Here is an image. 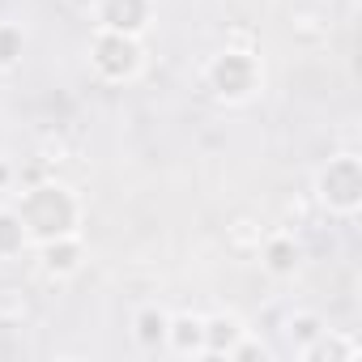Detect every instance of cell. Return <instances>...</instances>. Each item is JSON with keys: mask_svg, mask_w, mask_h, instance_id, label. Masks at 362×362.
<instances>
[{"mask_svg": "<svg viewBox=\"0 0 362 362\" xmlns=\"http://www.w3.org/2000/svg\"><path fill=\"white\" fill-rule=\"evenodd\" d=\"M166 315L158 311V307H145L141 315H136V341L145 345V349H158L162 341H166Z\"/></svg>", "mask_w": 362, "mask_h": 362, "instance_id": "cell-9", "label": "cell"}, {"mask_svg": "<svg viewBox=\"0 0 362 362\" xmlns=\"http://www.w3.org/2000/svg\"><path fill=\"white\" fill-rule=\"evenodd\" d=\"M166 341L179 349V354H205V320L197 315H179L166 324Z\"/></svg>", "mask_w": 362, "mask_h": 362, "instance_id": "cell-6", "label": "cell"}, {"mask_svg": "<svg viewBox=\"0 0 362 362\" xmlns=\"http://www.w3.org/2000/svg\"><path fill=\"white\" fill-rule=\"evenodd\" d=\"M235 345H239V320L218 315L205 324V354H230Z\"/></svg>", "mask_w": 362, "mask_h": 362, "instance_id": "cell-8", "label": "cell"}, {"mask_svg": "<svg viewBox=\"0 0 362 362\" xmlns=\"http://www.w3.org/2000/svg\"><path fill=\"white\" fill-rule=\"evenodd\" d=\"M209 81H214L218 94H226V98H243V94L256 86V60H252L247 52H226V56L214 60Z\"/></svg>", "mask_w": 362, "mask_h": 362, "instance_id": "cell-4", "label": "cell"}, {"mask_svg": "<svg viewBox=\"0 0 362 362\" xmlns=\"http://www.w3.org/2000/svg\"><path fill=\"white\" fill-rule=\"evenodd\" d=\"M264 264H269L273 273H294V264H298V247H294L290 239H273V243L264 247Z\"/></svg>", "mask_w": 362, "mask_h": 362, "instance_id": "cell-12", "label": "cell"}, {"mask_svg": "<svg viewBox=\"0 0 362 362\" xmlns=\"http://www.w3.org/2000/svg\"><path fill=\"white\" fill-rule=\"evenodd\" d=\"M18 298H22V290H0V320L5 324H18V320H26V303L18 307Z\"/></svg>", "mask_w": 362, "mask_h": 362, "instance_id": "cell-13", "label": "cell"}, {"mask_svg": "<svg viewBox=\"0 0 362 362\" xmlns=\"http://www.w3.org/2000/svg\"><path fill=\"white\" fill-rule=\"evenodd\" d=\"M18 218H22L26 235H39L47 243V239H60V235H69L77 226V205H73V197L64 188L43 184V188L26 192V201L18 205Z\"/></svg>", "mask_w": 362, "mask_h": 362, "instance_id": "cell-1", "label": "cell"}, {"mask_svg": "<svg viewBox=\"0 0 362 362\" xmlns=\"http://www.w3.org/2000/svg\"><path fill=\"white\" fill-rule=\"evenodd\" d=\"M320 197L332 205V209H341V214H349V209H358V201H362V170H358V158H337V162H328V170L320 175Z\"/></svg>", "mask_w": 362, "mask_h": 362, "instance_id": "cell-2", "label": "cell"}, {"mask_svg": "<svg viewBox=\"0 0 362 362\" xmlns=\"http://www.w3.org/2000/svg\"><path fill=\"white\" fill-rule=\"evenodd\" d=\"M149 22V0H103V26L119 35H136Z\"/></svg>", "mask_w": 362, "mask_h": 362, "instance_id": "cell-5", "label": "cell"}, {"mask_svg": "<svg viewBox=\"0 0 362 362\" xmlns=\"http://www.w3.org/2000/svg\"><path fill=\"white\" fill-rule=\"evenodd\" d=\"M18 56H22V30L0 26V64H13Z\"/></svg>", "mask_w": 362, "mask_h": 362, "instance_id": "cell-14", "label": "cell"}, {"mask_svg": "<svg viewBox=\"0 0 362 362\" xmlns=\"http://www.w3.org/2000/svg\"><path fill=\"white\" fill-rule=\"evenodd\" d=\"M73 5H77V9H90V5H98V0H73Z\"/></svg>", "mask_w": 362, "mask_h": 362, "instance_id": "cell-16", "label": "cell"}, {"mask_svg": "<svg viewBox=\"0 0 362 362\" xmlns=\"http://www.w3.org/2000/svg\"><path fill=\"white\" fill-rule=\"evenodd\" d=\"M320 332H324V324H320L315 315H298V320L290 324V337H298L303 345H311V341H315Z\"/></svg>", "mask_w": 362, "mask_h": 362, "instance_id": "cell-15", "label": "cell"}, {"mask_svg": "<svg viewBox=\"0 0 362 362\" xmlns=\"http://www.w3.org/2000/svg\"><path fill=\"white\" fill-rule=\"evenodd\" d=\"M94 64L103 77H132L136 64H141V47L132 35H119V30H103L94 39Z\"/></svg>", "mask_w": 362, "mask_h": 362, "instance_id": "cell-3", "label": "cell"}, {"mask_svg": "<svg viewBox=\"0 0 362 362\" xmlns=\"http://www.w3.org/2000/svg\"><path fill=\"white\" fill-rule=\"evenodd\" d=\"M26 247V226L18 218V209H5L0 214V256H18Z\"/></svg>", "mask_w": 362, "mask_h": 362, "instance_id": "cell-11", "label": "cell"}, {"mask_svg": "<svg viewBox=\"0 0 362 362\" xmlns=\"http://www.w3.org/2000/svg\"><path fill=\"white\" fill-rule=\"evenodd\" d=\"M77 260H81V247H77L69 235L47 239V247H43V269H47V273H73Z\"/></svg>", "mask_w": 362, "mask_h": 362, "instance_id": "cell-7", "label": "cell"}, {"mask_svg": "<svg viewBox=\"0 0 362 362\" xmlns=\"http://www.w3.org/2000/svg\"><path fill=\"white\" fill-rule=\"evenodd\" d=\"M298 354H303L307 362H324V358H328V362H337V358H354V345H349V341H341V337H324V332H320V337H315L311 345H303Z\"/></svg>", "mask_w": 362, "mask_h": 362, "instance_id": "cell-10", "label": "cell"}]
</instances>
